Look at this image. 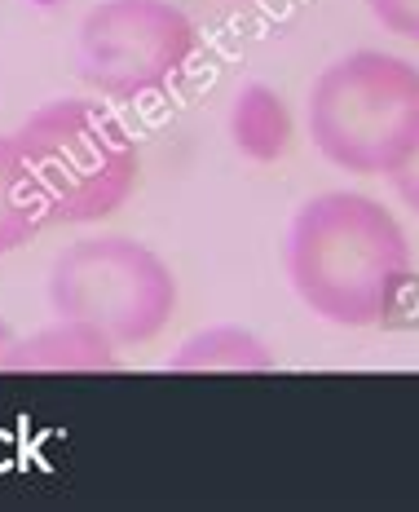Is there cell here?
Listing matches in <instances>:
<instances>
[{
  "label": "cell",
  "instance_id": "1",
  "mask_svg": "<svg viewBox=\"0 0 419 512\" xmlns=\"http://www.w3.org/2000/svg\"><path fill=\"white\" fill-rule=\"evenodd\" d=\"M296 301L331 327H380L411 283V239L380 199L327 190L296 208L283 239Z\"/></svg>",
  "mask_w": 419,
  "mask_h": 512
},
{
  "label": "cell",
  "instance_id": "2",
  "mask_svg": "<svg viewBox=\"0 0 419 512\" xmlns=\"http://www.w3.org/2000/svg\"><path fill=\"white\" fill-rule=\"evenodd\" d=\"M309 142L340 173L389 177L419 142V67L384 49L322 67L309 89Z\"/></svg>",
  "mask_w": 419,
  "mask_h": 512
},
{
  "label": "cell",
  "instance_id": "3",
  "mask_svg": "<svg viewBox=\"0 0 419 512\" xmlns=\"http://www.w3.org/2000/svg\"><path fill=\"white\" fill-rule=\"evenodd\" d=\"M14 137L62 226H93L133 199L142 151L120 115L102 102L53 98L36 106Z\"/></svg>",
  "mask_w": 419,
  "mask_h": 512
},
{
  "label": "cell",
  "instance_id": "4",
  "mask_svg": "<svg viewBox=\"0 0 419 512\" xmlns=\"http://www.w3.org/2000/svg\"><path fill=\"white\" fill-rule=\"evenodd\" d=\"M45 292L58 318H80L120 349L150 345L177 314L173 265L124 234L67 243L53 256Z\"/></svg>",
  "mask_w": 419,
  "mask_h": 512
},
{
  "label": "cell",
  "instance_id": "5",
  "mask_svg": "<svg viewBox=\"0 0 419 512\" xmlns=\"http://www.w3.org/2000/svg\"><path fill=\"white\" fill-rule=\"evenodd\" d=\"M195 53V18L173 0H102L75 27V76L111 102L168 93Z\"/></svg>",
  "mask_w": 419,
  "mask_h": 512
},
{
  "label": "cell",
  "instance_id": "6",
  "mask_svg": "<svg viewBox=\"0 0 419 512\" xmlns=\"http://www.w3.org/2000/svg\"><path fill=\"white\" fill-rule=\"evenodd\" d=\"M120 367V345L102 336L98 327L80 323V318H58L31 336H18L14 349L5 354L0 371H40V376H58V371H115Z\"/></svg>",
  "mask_w": 419,
  "mask_h": 512
},
{
  "label": "cell",
  "instance_id": "7",
  "mask_svg": "<svg viewBox=\"0 0 419 512\" xmlns=\"http://www.w3.org/2000/svg\"><path fill=\"white\" fill-rule=\"evenodd\" d=\"M53 221L49 199L14 133H0V256L27 248Z\"/></svg>",
  "mask_w": 419,
  "mask_h": 512
},
{
  "label": "cell",
  "instance_id": "8",
  "mask_svg": "<svg viewBox=\"0 0 419 512\" xmlns=\"http://www.w3.org/2000/svg\"><path fill=\"white\" fill-rule=\"evenodd\" d=\"M230 142L252 164H278L292 146V111L283 93L252 80L230 102Z\"/></svg>",
  "mask_w": 419,
  "mask_h": 512
},
{
  "label": "cell",
  "instance_id": "9",
  "mask_svg": "<svg viewBox=\"0 0 419 512\" xmlns=\"http://www.w3.org/2000/svg\"><path fill=\"white\" fill-rule=\"evenodd\" d=\"M278 358L274 349L265 345L256 332L247 327H203L190 340H181V349L168 358V371H190V376H203V371H225V376H247V371H274Z\"/></svg>",
  "mask_w": 419,
  "mask_h": 512
},
{
  "label": "cell",
  "instance_id": "10",
  "mask_svg": "<svg viewBox=\"0 0 419 512\" xmlns=\"http://www.w3.org/2000/svg\"><path fill=\"white\" fill-rule=\"evenodd\" d=\"M367 9L389 36L419 45V0H367Z\"/></svg>",
  "mask_w": 419,
  "mask_h": 512
},
{
  "label": "cell",
  "instance_id": "11",
  "mask_svg": "<svg viewBox=\"0 0 419 512\" xmlns=\"http://www.w3.org/2000/svg\"><path fill=\"white\" fill-rule=\"evenodd\" d=\"M389 181H393V190H397V199H402L406 208L419 217V142H415V151L402 159V164L389 173Z\"/></svg>",
  "mask_w": 419,
  "mask_h": 512
},
{
  "label": "cell",
  "instance_id": "12",
  "mask_svg": "<svg viewBox=\"0 0 419 512\" xmlns=\"http://www.w3.org/2000/svg\"><path fill=\"white\" fill-rule=\"evenodd\" d=\"M14 332H9V323H5V318H0V367H5V354H9V349H14Z\"/></svg>",
  "mask_w": 419,
  "mask_h": 512
},
{
  "label": "cell",
  "instance_id": "13",
  "mask_svg": "<svg viewBox=\"0 0 419 512\" xmlns=\"http://www.w3.org/2000/svg\"><path fill=\"white\" fill-rule=\"evenodd\" d=\"M230 5H247V0H230Z\"/></svg>",
  "mask_w": 419,
  "mask_h": 512
}]
</instances>
